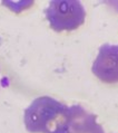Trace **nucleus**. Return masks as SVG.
I'll return each mask as SVG.
<instances>
[{
	"instance_id": "nucleus-1",
	"label": "nucleus",
	"mask_w": 118,
	"mask_h": 133,
	"mask_svg": "<svg viewBox=\"0 0 118 133\" xmlns=\"http://www.w3.org/2000/svg\"><path fill=\"white\" fill-rule=\"evenodd\" d=\"M69 106L51 96L35 98L25 110L24 123L30 133H64Z\"/></svg>"
},
{
	"instance_id": "nucleus-2",
	"label": "nucleus",
	"mask_w": 118,
	"mask_h": 133,
	"mask_svg": "<svg viewBox=\"0 0 118 133\" xmlns=\"http://www.w3.org/2000/svg\"><path fill=\"white\" fill-rule=\"evenodd\" d=\"M50 28L55 31H71L86 19V9L78 0H53L45 10Z\"/></svg>"
},
{
	"instance_id": "nucleus-3",
	"label": "nucleus",
	"mask_w": 118,
	"mask_h": 133,
	"mask_svg": "<svg viewBox=\"0 0 118 133\" xmlns=\"http://www.w3.org/2000/svg\"><path fill=\"white\" fill-rule=\"evenodd\" d=\"M91 72L105 84L118 83V45L106 43L98 49Z\"/></svg>"
},
{
	"instance_id": "nucleus-4",
	"label": "nucleus",
	"mask_w": 118,
	"mask_h": 133,
	"mask_svg": "<svg viewBox=\"0 0 118 133\" xmlns=\"http://www.w3.org/2000/svg\"><path fill=\"white\" fill-rule=\"evenodd\" d=\"M64 133H105L94 113L82 105L69 106V116Z\"/></svg>"
}]
</instances>
